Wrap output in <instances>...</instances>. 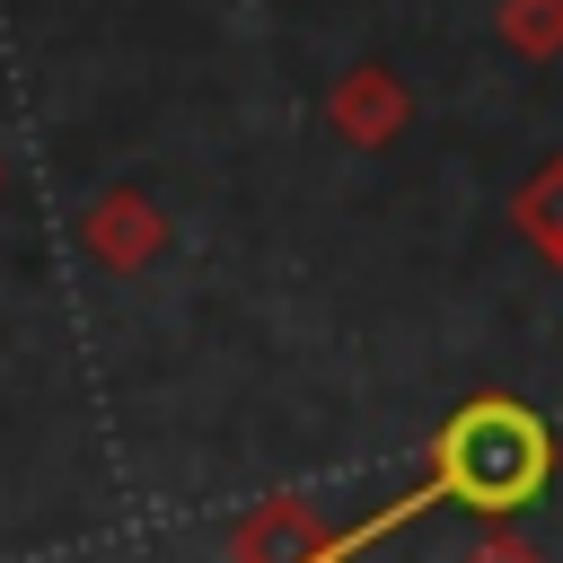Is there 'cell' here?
<instances>
[{"instance_id": "2", "label": "cell", "mask_w": 563, "mask_h": 563, "mask_svg": "<svg viewBox=\"0 0 563 563\" xmlns=\"http://www.w3.org/2000/svg\"><path fill=\"white\" fill-rule=\"evenodd\" d=\"M79 246L106 264V273H150L167 255V211L141 194V185H106L88 211H79Z\"/></svg>"}, {"instance_id": "6", "label": "cell", "mask_w": 563, "mask_h": 563, "mask_svg": "<svg viewBox=\"0 0 563 563\" xmlns=\"http://www.w3.org/2000/svg\"><path fill=\"white\" fill-rule=\"evenodd\" d=\"M457 563H545V554H537V545H528V537H519L510 519H493V528H484V537H475V545H466Z\"/></svg>"}, {"instance_id": "3", "label": "cell", "mask_w": 563, "mask_h": 563, "mask_svg": "<svg viewBox=\"0 0 563 563\" xmlns=\"http://www.w3.org/2000/svg\"><path fill=\"white\" fill-rule=\"evenodd\" d=\"M325 123H334V141H352V150H387V141L413 123V88H405L387 62H361V70L334 79Z\"/></svg>"}, {"instance_id": "5", "label": "cell", "mask_w": 563, "mask_h": 563, "mask_svg": "<svg viewBox=\"0 0 563 563\" xmlns=\"http://www.w3.org/2000/svg\"><path fill=\"white\" fill-rule=\"evenodd\" d=\"M493 35L519 62H563V0H501L493 9Z\"/></svg>"}, {"instance_id": "4", "label": "cell", "mask_w": 563, "mask_h": 563, "mask_svg": "<svg viewBox=\"0 0 563 563\" xmlns=\"http://www.w3.org/2000/svg\"><path fill=\"white\" fill-rule=\"evenodd\" d=\"M510 229H519V238L563 273V158H545V167L510 194Z\"/></svg>"}, {"instance_id": "1", "label": "cell", "mask_w": 563, "mask_h": 563, "mask_svg": "<svg viewBox=\"0 0 563 563\" xmlns=\"http://www.w3.org/2000/svg\"><path fill=\"white\" fill-rule=\"evenodd\" d=\"M545 475H554V431L519 396H466L431 440V493L484 519H510L519 501H537Z\"/></svg>"}]
</instances>
